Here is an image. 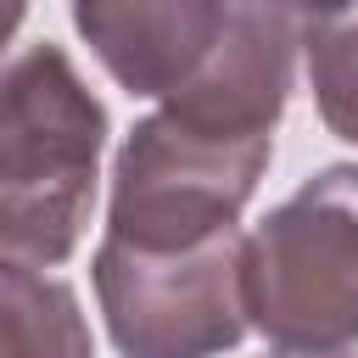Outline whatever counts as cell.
<instances>
[{
    "label": "cell",
    "mask_w": 358,
    "mask_h": 358,
    "mask_svg": "<svg viewBox=\"0 0 358 358\" xmlns=\"http://www.w3.org/2000/svg\"><path fill=\"white\" fill-rule=\"evenodd\" d=\"M106 112L56 45H28L0 78V241L6 263H62L95 201Z\"/></svg>",
    "instance_id": "cell-1"
},
{
    "label": "cell",
    "mask_w": 358,
    "mask_h": 358,
    "mask_svg": "<svg viewBox=\"0 0 358 358\" xmlns=\"http://www.w3.org/2000/svg\"><path fill=\"white\" fill-rule=\"evenodd\" d=\"M246 319L291 352L358 341V168L313 173L246 235Z\"/></svg>",
    "instance_id": "cell-2"
},
{
    "label": "cell",
    "mask_w": 358,
    "mask_h": 358,
    "mask_svg": "<svg viewBox=\"0 0 358 358\" xmlns=\"http://www.w3.org/2000/svg\"><path fill=\"white\" fill-rule=\"evenodd\" d=\"M268 151L274 140L207 134L173 112L145 117L117 157L106 235L134 252H196L229 235Z\"/></svg>",
    "instance_id": "cell-3"
},
{
    "label": "cell",
    "mask_w": 358,
    "mask_h": 358,
    "mask_svg": "<svg viewBox=\"0 0 358 358\" xmlns=\"http://www.w3.org/2000/svg\"><path fill=\"white\" fill-rule=\"evenodd\" d=\"M95 296L129 358H213L252 324L246 235L229 229L196 252H134L106 235L95 252Z\"/></svg>",
    "instance_id": "cell-4"
},
{
    "label": "cell",
    "mask_w": 358,
    "mask_h": 358,
    "mask_svg": "<svg viewBox=\"0 0 358 358\" xmlns=\"http://www.w3.org/2000/svg\"><path fill=\"white\" fill-rule=\"evenodd\" d=\"M308 11L285 6H229V22L201 62V73L168 95L162 112L229 134V140H274V117L291 95V62L302 45Z\"/></svg>",
    "instance_id": "cell-5"
},
{
    "label": "cell",
    "mask_w": 358,
    "mask_h": 358,
    "mask_svg": "<svg viewBox=\"0 0 358 358\" xmlns=\"http://www.w3.org/2000/svg\"><path fill=\"white\" fill-rule=\"evenodd\" d=\"M78 34L134 95H179L213 56L229 6H73Z\"/></svg>",
    "instance_id": "cell-6"
},
{
    "label": "cell",
    "mask_w": 358,
    "mask_h": 358,
    "mask_svg": "<svg viewBox=\"0 0 358 358\" xmlns=\"http://www.w3.org/2000/svg\"><path fill=\"white\" fill-rule=\"evenodd\" d=\"M6 358H90V330L67 285L6 263Z\"/></svg>",
    "instance_id": "cell-7"
},
{
    "label": "cell",
    "mask_w": 358,
    "mask_h": 358,
    "mask_svg": "<svg viewBox=\"0 0 358 358\" xmlns=\"http://www.w3.org/2000/svg\"><path fill=\"white\" fill-rule=\"evenodd\" d=\"M313 101L341 140H358V11H319L302 28Z\"/></svg>",
    "instance_id": "cell-8"
},
{
    "label": "cell",
    "mask_w": 358,
    "mask_h": 358,
    "mask_svg": "<svg viewBox=\"0 0 358 358\" xmlns=\"http://www.w3.org/2000/svg\"><path fill=\"white\" fill-rule=\"evenodd\" d=\"M263 358H347V352H291V347H280V352H263Z\"/></svg>",
    "instance_id": "cell-9"
}]
</instances>
